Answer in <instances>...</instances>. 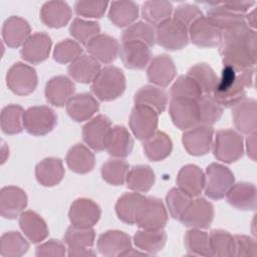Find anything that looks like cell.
<instances>
[{
  "mask_svg": "<svg viewBox=\"0 0 257 257\" xmlns=\"http://www.w3.org/2000/svg\"><path fill=\"white\" fill-rule=\"evenodd\" d=\"M256 30L243 24L222 31L219 52L224 66L240 71L256 64Z\"/></svg>",
  "mask_w": 257,
  "mask_h": 257,
  "instance_id": "cell-1",
  "label": "cell"
},
{
  "mask_svg": "<svg viewBox=\"0 0 257 257\" xmlns=\"http://www.w3.org/2000/svg\"><path fill=\"white\" fill-rule=\"evenodd\" d=\"M254 71V68L237 71L230 66H224L212 96L220 105L233 107L246 97V88L253 86Z\"/></svg>",
  "mask_w": 257,
  "mask_h": 257,
  "instance_id": "cell-2",
  "label": "cell"
},
{
  "mask_svg": "<svg viewBox=\"0 0 257 257\" xmlns=\"http://www.w3.org/2000/svg\"><path fill=\"white\" fill-rule=\"evenodd\" d=\"M126 80L123 71L113 65H108L99 70L90 88L93 94L102 101L114 100L124 92Z\"/></svg>",
  "mask_w": 257,
  "mask_h": 257,
  "instance_id": "cell-3",
  "label": "cell"
},
{
  "mask_svg": "<svg viewBox=\"0 0 257 257\" xmlns=\"http://www.w3.org/2000/svg\"><path fill=\"white\" fill-rule=\"evenodd\" d=\"M212 146L214 157L223 163L232 164L243 157V138L234 130L225 128L218 131Z\"/></svg>",
  "mask_w": 257,
  "mask_h": 257,
  "instance_id": "cell-4",
  "label": "cell"
},
{
  "mask_svg": "<svg viewBox=\"0 0 257 257\" xmlns=\"http://www.w3.org/2000/svg\"><path fill=\"white\" fill-rule=\"evenodd\" d=\"M235 184L234 174L222 164L212 163L205 172V195L213 200L223 199Z\"/></svg>",
  "mask_w": 257,
  "mask_h": 257,
  "instance_id": "cell-5",
  "label": "cell"
},
{
  "mask_svg": "<svg viewBox=\"0 0 257 257\" xmlns=\"http://www.w3.org/2000/svg\"><path fill=\"white\" fill-rule=\"evenodd\" d=\"M57 123L55 111L46 105L29 107L23 115L24 130L36 137H42L50 133Z\"/></svg>",
  "mask_w": 257,
  "mask_h": 257,
  "instance_id": "cell-6",
  "label": "cell"
},
{
  "mask_svg": "<svg viewBox=\"0 0 257 257\" xmlns=\"http://www.w3.org/2000/svg\"><path fill=\"white\" fill-rule=\"evenodd\" d=\"M38 77L35 69L23 62L14 63L7 71L6 84L17 95H28L37 87Z\"/></svg>",
  "mask_w": 257,
  "mask_h": 257,
  "instance_id": "cell-7",
  "label": "cell"
},
{
  "mask_svg": "<svg viewBox=\"0 0 257 257\" xmlns=\"http://www.w3.org/2000/svg\"><path fill=\"white\" fill-rule=\"evenodd\" d=\"M156 41L168 50H180L189 42L188 29L173 17L163 21L156 27Z\"/></svg>",
  "mask_w": 257,
  "mask_h": 257,
  "instance_id": "cell-8",
  "label": "cell"
},
{
  "mask_svg": "<svg viewBox=\"0 0 257 257\" xmlns=\"http://www.w3.org/2000/svg\"><path fill=\"white\" fill-rule=\"evenodd\" d=\"M168 212L163 201L157 197H146L136 224L141 229H163L168 223Z\"/></svg>",
  "mask_w": 257,
  "mask_h": 257,
  "instance_id": "cell-9",
  "label": "cell"
},
{
  "mask_svg": "<svg viewBox=\"0 0 257 257\" xmlns=\"http://www.w3.org/2000/svg\"><path fill=\"white\" fill-rule=\"evenodd\" d=\"M111 128L110 119L104 114H98L83 125L82 139L93 151L102 152L106 149Z\"/></svg>",
  "mask_w": 257,
  "mask_h": 257,
  "instance_id": "cell-10",
  "label": "cell"
},
{
  "mask_svg": "<svg viewBox=\"0 0 257 257\" xmlns=\"http://www.w3.org/2000/svg\"><path fill=\"white\" fill-rule=\"evenodd\" d=\"M214 206L205 198L196 197L184 211L179 221L186 227L206 229L214 219Z\"/></svg>",
  "mask_w": 257,
  "mask_h": 257,
  "instance_id": "cell-11",
  "label": "cell"
},
{
  "mask_svg": "<svg viewBox=\"0 0 257 257\" xmlns=\"http://www.w3.org/2000/svg\"><path fill=\"white\" fill-rule=\"evenodd\" d=\"M159 123V113L151 107L135 105L131 111L128 124L134 136L141 141H145L157 132Z\"/></svg>",
  "mask_w": 257,
  "mask_h": 257,
  "instance_id": "cell-12",
  "label": "cell"
},
{
  "mask_svg": "<svg viewBox=\"0 0 257 257\" xmlns=\"http://www.w3.org/2000/svg\"><path fill=\"white\" fill-rule=\"evenodd\" d=\"M189 39L202 48L219 46L222 40V30L207 16L197 19L188 29Z\"/></svg>",
  "mask_w": 257,
  "mask_h": 257,
  "instance_id": "cell-13",
  "label": "cell"
},
{
  "mask_svg": "<svg viewBox=\"0 0 257 257\" xmlns=\"http://www.w3.org/2000/svg\"><path fill=\"white\" fill-rule=\"evenodd\" d=\"M214 130L210 125L197 124L184 132L182 143L188 154L204 156L208 154L213 145Z\"/></svg>",
  "mask_w": 257,
  "mask_h": 257,
  "instance_id": "cell-14",
  "label": "cell"
},
{
  "mask_svg": "<svg viewBox=\"0 0 257 257\" xmlns=\"http://www.w3.org/2000/svg\"><path fill=\"white\" fill-rule=\"evenodd\" d=\"M169 113L173 123L182 131H187L199 124L196 99L171 98Z\"/></svg>",
  "mask_w": 257,
  "mask_h": 257,
  "instance_id": "cell-15",
  "label": "cell"
},
{
  "mask_svg": "<svg viewBox=\"0 0 257 257\" xmlns=\"http://www.w3.org/2000/svg\"><path fill=\"white\" fill-rule=\"evenodd\" d=\"M101 215L99 206L90 199L78 198L70 206L68 218L72 225L78 227L94 226Z\"/></svg>",
  "mask_w": 257,
  "mask_h": 257,
  "instance_id": "cell-16",
  "label": "cell"
},
{
  "mask_svg": "<svg viewBox=\"0 0 257 257\" xmlns=\"http://www.w3.org/2000/svg\"><path fill=\"white\" fill-rule=\"evenodd\" d=\"M233 123L238 133L245 135L256 134L257 131V101L245 97L236 105L232 111Z\"/></svg>",
  "mask_w": 257,
  "mask_h": 257,
  "instance_id": "cell-17",
  "label": "cell"
},
{
  "mask_svg": "<svg viewBox=\"0 0 257 257\" xmlns=\"http://www.w3.org/2000/svg\"><path fill=\"white\" fill-rule=\"evenodd\" d=\"M176 74V65L174 60L168 54H160L153 57L147 69V75L150 82L162 88L169 86Z\"/></svg>",
  "mask_w": 257,
  "mask_h": 257,
  "instance_id": "cell-18",
  "label": "cell"
},
{
  "mask_svg": "<svg viewBox=\"0 0 257 257\" xmlns=\"http://www.w3.org/2000/svg\"><path fill=\"white\" fill-rule=\"evenodd\" d=\"M52 46L50 36L45 32L31 34L22 45L21 57L32 64H37L48 58Z\"/></svg>",
  "mask_w": 257,
  "mask_h": 257,
  "instance_id": "cell-19",
  "label": "cell"
},
{
  "mask_svg": "<svg viewBox=\"0 0 257 257\" xmlns=\"http://www.w3.org/2000/svg\"><path fill=\"white\" fill-rule=\"evenodd\" d=\"M96 248L101 255L106 257L122 256L132 248V239L123 231L108 230L98 237Z\"/></svg>",
  "mask_w": 257,
  "mask_h": 257,
  "instance_id": "cell-20",
  "label": "cell"
},
{
  "mask_svg": "<svg viewBox=\"0 0 257 257\" xmlns=\"http://www.w3.org/2000/svg\"><path fill=\"white\" fill-rule=\"evenodd\" d=\"M118 55L126 68L144 69L152 59L150 47L140 41L121 42Z\"/></svg>",
  "mask_w": 257,
  "mask_h": 257,
  "instance_id": "cell-21",
  "label": "cell"
},
{
  "mask_svg": "<svg viewBox=\"0 0 257 257\" xmlns=\"http://www.w3.org/2000/svg\"><path fill=\"white\" fill-rule=\"evenodd\" d=\"M27 195L19 187L7 186L0 191V214L6 219L20 216L27 206Z\"/></svg>",
  "mask_w": 257,
  "mask_h": 257,
  "instance_id": "cell-22",
  "label": "cell"
},
{
  "mask_svg": "<svg viewBox=\"0 0 257 257\" xmlns=\"http://www.w3.org/2000/svg\"><path fill=\"white\" fill-rule=\"evenodd\" d=\"M85 46L91 57L99 63L104 64H109L114 61L119 52L118 41L108 34L99 33Z\"/></svg>",
  "mask_w": 257,
  "mask_h": 257,
  "instance_id": "cell-23",
  "label": "cell"
},
{
  "mask_svg": "<svg viewBox=\"0 0 257 257\" xmlns=\"http://www.w3.org/2000/svg\"><path fill=\"white\" fill-rule=\"evenodd\" d=\"M65 106L67 114L77 122L90 119L99 109L96 98L87 92L73 94Z\"/></svg>",
  "mask_w": 257,
  "mask_h": 257,
  "instance_id": "cell-24",
  "label": "cell"
},
{
  "mask_svg": "<svg viewBox=\"0 0 257 257\" xmlns=\"http://www.w3.org/2000/svg\"><path fill=\"white\" fill-rule=\"evenodd\" d=\"M176 183L180 190L192 198H196L204 191L205 174L196 165H186L179 171Z\"/></svg>",
  "mask_w": 257,
  "mask_h": 257,
  "instance_id": "cell-25",
  "label": "cell"
},
{
  "mask_svg": "<svg viewBox=\"0 0 257 257\" xmlns=\"http://www.w3.org/2000/svg\"><path fill=\"white\" fill-rule=\"evenodd\" d=\"M75 90L74 83L64 75H57L50 78L45 85L46 100L57 107L67 103Z\"/></svg>",
  "mask_w": 257,
  "mask_h": 257,
  "instance_id": "cell-26",
  "label": "cell"
},
{
  "mask_svg": "<svg viewBox=\"0 0 257 257\" xmlns=\"http://www.w3.org/2000/svg\"><path fill=\"white\" fill-rule=\"evenodd\" d=\"M257 190L254 184L239 182L232 186L226 195L229 205L242 211H254L256 209Z\"/></svg>",
  "mask_w": 257,
  "mask_h": 257,
  "instance_id": "cell-27",
  "label": "cell"
},
{
  "mask_svg": "<svg viewBox=\"0 0 257 257\" xmlns=\"http://www.w3.org/2000/svg\"><path fill=\"white\" fill-rule=\"evenodd\" d=\"M29 23L22 17L10 16L2 26V37L5 44L10 48H17L24 44L30 34Z\"/></svg>",
  "mask_w": 257,
  "mask_h": 257,
  "instance_id": "cell-28",
  "label": "cell"
},
{
  "mask_svg": "<svg viewBox=\"0 0 257 257\" xmlns=\"http://www.w3.org/2000/svg\"><path fill=\"white\" fill-rule=\"evenodd\" d=\"M40 19L51 28H61L71 19V8L64 1L45 2L40 9Z\"/></svg>",
  "mask_w": 257,
  "mask_h": 257,
  "instance_id": "cell-29",
  "label": "cell"
},
{
  "mask_svg": "<svg viewBox=\"0 0 257 257\" xmlns=\"http://www.w3.org/2000/svg\"><path fill=\"white\" fill-rule=\"evenodd\" d=\"M19 226L24 235L34 244L45 240L49 230L44 219L33 211H24L19 216Z\"/></svg>",
  "mask_w": 257,
  "mask_h": 257,
  "instance_id": "cell-30",
  "label": "cell"
},
{
  "mask_svg": "<svg viewBox=\"0 0 257 257\" xmlns=\"http://www.w3.org/2000/svg\"><path fill=\"white\" fill-rule=\"evenodd\" d=\"M63 163L58 158H45L35 167V177L37 182L44 187L58 185L64 177Z\"/></svg>",
  "mask_w": 257,
  "mask_h": 257,
  "instance_id": "cell-31",
  "label": "cell"
},
{
  "mask_svg": "<svg viewBox=\"0 0 257 257\" xmlns=\"http://www.w3.org/2000/svg\"><path fill=\"white\" fill-rule=\"evenodd\" d=\"M133 148L134 140L128 130L119 124L112 126L105 149L107 154L115 159H123L132 153Z\"/></svg>",
  "mask_w": 257,
  "mask_h": 257,
  "instance_id": "cell-32",
  "label": "cell"
},
{
  "mask_svg": "<svg viewBox=\"0 0 257 257\" xmlns=\"http://www.w3.org/2000/svg\"><path fill=\"white\" fill-rule=\"evenodd\" d=\"M135 105H144L153 108L159 114L165 111L168 104V93L159 86L147 84L135 94Z\"/></svg>",
  "mask_w": 257,
  "mask_h": 257,
  "instance_id": "cell-33",
  "label": "cell"
},
{
  "mask_svg": "<svg viewBox=\"0 0 257 257\" xmlns=\"http://www.w3.org/2000/svg\"><path fill=\"white\" fill-rule=\"evenodd\" d=\"M146 157L152 162H160L168 158L173 150L171 138L164 132L157 131L143 143Z\"/></svg>",
  "mask_w": 257,
  "mask_h": 257,
  "instance_id": "cell-34",
  "label": "cell"
},
{
  "mask_svg": "<svg viewBox=\"0 0 257 257\" xmlns=\"http://www.w3.org/2000/svg\"><path fill=\"white\" fill-rule=\"evenodd\" d=\"M65 161L72 172L80 175L91 172L95 164L93 153L82 144H76L71 147L66 154Z\"/></svg>",
  "mask_w": 257,
  "mask_h": 257,
  "instance_id": "cell-35",
  "label": "cell"
},
{
  "mask_svg": "<svg viewBox=\"0 0 257 257\" xmlns=\"http://www.w3.org/2000/svg\"><path fill=\"white\" fill-rule=\"evenodd\" d=\"M100 69L99 62L87 54H81L67 67L70 77L80 83L92 82Z\"/></svg>",
  "mask_w": 257,
  "mask_h": 257,
  "instance_id": "cell-36",
  "label": "cell"
},
{
  "mask_svg": "<svg viewBox=\"0 0 257 257\" xmlns=\"http://www.w3.org/2000/svg\"><path fill=\"white\" fill-rule=\"evenodd\" d=\"M145 199L146 197L138 192L121 195L115 204V213L118 219L128 225L136 224L137 216Z\"/></svg>",
  "mask_w": 257,
  "mask_h": 257,
  "instance_id": "cell-37",
  "label": "cell"
},
{
  "mask_svg": "<svg viewBox=\"0 0 257 257\" xmlns=\"http://www.w3.org/2000/svg\"><path fill=\"white\" fill-rule=\"evenodd\" d=\"M139 17V6L134 1H112L108 10V19L116 27H127Z\"/></svg>",
  "mask_w": 257,
  "mask_h": 257,
  "instance_id": "cell-38",
  "label": "cell"
},
{
  "mask_svg": "<svg viewBox=\"0 0 257 257\" xmlns=\"http://www.w3.org/2000/svg\"><path fill=\"white\" fill-rule=\"evenodd\" d=\"M209 5L207 17L222 31L246 24L243 14H238L227 9L222 3H209Z\"/></svg>",
  "mask_w": 257,
  "mask_h": 257,
  "instance_id": "cell-39",
  "label": "cell"
},
{
  "mask_svg": "<svg viewBox=\"0 0 257 257\" xmlns=\"http://www.w3.org/2000/svg\"><path fill=\"white\" fill-rule=\"evenodd\" d=\"M167 241V234L163 229H141L134 236L135 245L148 254L160 252Z\"/></svg>",
  "mask_w": 257,
  "mask_h": 257,
  "instance_id": "cell-40",
  "label": "cell"
},
{
  "mask_svg": "<svg viewBox=\"0 0 257 257\" xmlns=\"http://www.w3.org/2000/svg\"><path fill=\"white\" fill-rule=\"evenodd\" d=\"M156 175L148 165H138L130 169L126 176V187L138 193H147L154 186Z\"/></svg>",
  "mask_w": 257,
  "mask_h": 257,
  "instance_id": "cell-41",
  "label": "cell"
},
{
  "mask_svg": "<svg viewBox=\"0 0 257 257\" xmlns=\"http://www.w3.org/2000/svg\"><path fill=\"white\" fill-rule=\"evenodd\" d=\"M184 244L188 255L213 256L209 234L199 228H191L186 232Z\"/></svg>",
  "mask_w": 257,
  "mask_h": 257,
  "instance_id": "cell-42",
  "label": "cell"
},
{
  "mask_svg": "<svg viewBox=\"0 0 257 257\" xmlns=\"http://www.w3.org/2000/svg\"><path fill=\"white\" fill-rule=\"evenodd\" d=\"M199 124L212 126L223 114V106L220 105L212 94H202L197 99Z\"/></svg>",
  "mask_w": 257,
  "mask_h": 257,
  "instance_id": "cell-43",
  "label": "cell"
},
{
  "mask_svg": "<svg viewBox=\"0 0 257 257\" xmlns=\"http://www.w3.org/2000/svg\"><path fill=\"white\" fill-rule=\"evenodd\" d=\"M24 109L19 104H8L1 110L0 125L1 130L6 135L20 134L23 126Z\"/></svg>",
  "mask_w": 257,
  "mask_h": 257,
  "instance_id": "cell-44",
  "label": "cell"
},
{
  "mask_svg": "<svg viewBox=\"0 0 257 257\" xmlns=\"http://www.w3.org/2000/svg\"><path fill=\"white\" fill-rule=\"evenodd\" d=\"M95 233L91 227H78L71 224L64 234V243L67 249H88L94 244Z\"/></svg>",
  "mask_w": 257,
  "mask_h": 257,
  "instance_id": "cell-45",
  "label": "cell"
},
{
  "mask_svg": "<svg viewBox=\"0 0 257 257\" xmlns=\"http://www.w3.org/2000/svg\"><path fill=\"white\" fill-rule=\"evenodd\" d=\"M173 8V4L169 1L150 0L143 4L142 15L146 22L153 26H157L163 21L171 18Z\"/></svg>",
  "mask_w": 257,
  "mask_h": 257,
  "instance_id": "cell-46",
  "label": "cell"
},
{
  "mask_svg": "<svg viewBox=\"0 0 257 257\" xmlns=\"http://www.w3.org/2000/svg\"><path fill=\"white\" fill-rule=\"evenodd\" d=\"M187 75L196 81L203 94H212L219 78L214 69L204 62L193 65Z\"/></svg>",
  "mask_w": 257,
  "mask_h": 257,
  "instance_id": "cell-47",
  "label": "cell"
},
{
  "mask_svg": "<svg viewBox=\"0 0 257 257\" xmlns=\"http://www.w3.org/2000/svg\"><path fill=\"white\" fill-rule=\"evenodd\" d=\"M29 249L27 240L17 231L4 233L0 239V255L2 257H19Z\"/></svg>",
  "mask_w": 257,
  "mask_h": 257,
  "instance_id": "cell-48",
  "label": "cell"
},
{
  "mask_svg": "<svg viewBox=\"0 0 257 257\" xmlns=\"http://www.w3.org/2000/svg\"><path fill=\"white\" fill-rule=\"evenodd\" d=\"M140 41L149 47L156 43V29L146 21H138L127 26L121 34V42Z\"/></svg>",
  "mask_w": 257,
  "mask_h": 257,
  "instance_id": "cell-49",
  "label": "cell"
},
{
  "mask_svg": "<svg viewBox=\"0 0 257 257\" xmlns=\"http://www.w3.org/2000/svg\"><path fill=\"white\" fill-rule=\"evenodd\" d=\"M130 171L128 164L121 159L106 161L101 167V177L109 185L121 186L126 181Z\"/></svg>",
  "mask_w": 257,
  "mask_h": 257,
  "instance_id": "cell-50",
  "label": "cell"
},
{
  "mask_svg": "<svg viewBox=\"0 0 257 257\" xmlns=\"http://www.w3.org/2000/svg\"><path fill=\"white\" fill-rule=\"evenodd\" d=\"M210 244L213 256L231 257L235 252L234 236L228 231L222 229H214L209 234Z\"/></svg>",
  "mask_w": 257,
  "mask_h": 257,
  "instance_id": "cell-51",
  "label": "cell"
},
{
  "mask_svg": "<svg viewBox=\"0 0 257 257\" xmlns=\"http://www.w3.org/2000/svg\"><path fill=\"white\" fill-rule=\"evenodd\" d=\"M69 32L78 43L86 45L93 37L99 34L100 26L95 21L74 18L69 26Z\"/></svg>",
  "mask_w": 257,
  "mask_h": 257,
  "instance_id": "cell-52",
  "label": "cell"
},
{
  "mask_svg": "<svg viewBox=\"0 0 257 257\" xmlns=\"http://www.w3.org/2000/svg\"><path fill=\"white\" fill-rule=\"evenodd\" d=\"M203 93L196 81L189 75L179 76L170 89L171 98L197 99Z\"/></svg>",
  "mask_w": 257,
  "mask_h": 257,
  "instance_id": "cell-53",
  "label": "cell"
},
{
  "mask_svg": "<svg viewBox=\"0 0 257 257\" xmlns=\"http://www.w3.org/2000/svg\"><path fill=\"white\" fill-rule=\"evenodd\" d=\"M80 44L72 39H64L58 42L53 50V59L61 64L71 63L82 54Z\"/></svg>",
  "mask_w": 257,
  "mask_h": 257,
  "instance_id": "cell-54",
  "label": "cell"
},
{
  "mask_svg": "<svg viewBox=\"0 0 257 257\" xmlns=\"http://www.w3.org/2000/svg\"><path fill=\"white\" fill-rule=\"evenodd\" d=\"M192 197L180 190L178 187L171 189L166 196V204L169 209L170 215L179 220L184 211L187 209L192 201Z\"/></svg>",
  "mask_w": 257,
  "mask_h": 257,
  "instance_id": "cell-55",
  "label": "cell"
},
{
  "mask_svg": "<svg viewBox=\"0 0 257 257\" xmlns=\"http://www.w3.org/2000/svg\"><path fill=\"white\" fill-rule=\"evenodd\" d=\"M107 1H76L74 11L78 16L84 18H101L107 8Z\"/></svg>",
  "mask_w": 257,
  "mask_h": 257,
  "instance_id": "cell-56",
  "label": "cell"
},
{
  "mask_svg": "<svg viewBox=\"0 0 257 257\" xmlns=\"http://www.w3.org/2000/svg\"><path fill=\"white\" fill-rule=\"evenodd\" d=\"M204 16L201 9L194 4H182L179 5L174 11L173 18L185 26L187 29L200 17Z\"/></svg>",
  "mask_w": 257,
  "mask_h": 257,
  "instance_id": "cell-57",
  "label": "cell"
},
{
  "mask_svg": "<svg viewBox=\"0 0 257 257\" xmlns=\"http://www.w3.org/2000/svg\"><path fill=\"white\" fill-rule=\"evenodd\" d=\"M235 252L234 256L241 257H255L257 255L256 241L253 237L247 235L234 236Z\"/></svg>",
  "mask_w": 257,
  "mask_h": 257,
  "instance_id": "cell-58",
  "label": "cell"
},
{
  "mask_svg": "<svg viewBox=\"0 0 257 257\" xmlns=\"http://www.w3.org/2000/svg\"><path fill=\"white\" fill-rule=\"evenodd\" d=\"M65 243L60 242L59 240L50 239L36 248L35 255L38 257L43 256H65L66 255V247Z\"/></svg>",
  "mask_w": 257,
  "mask_h": 257,
  "instance_id": "cell-59",
  "label": "cell"
},
{
  "mask_svg": "<svg viewBox=\"0 0 257 257\" xmlns=\"http://www.w3.org/2000/svg\"><path fill=\"white\" fill-rule=\"evenodd\" d=\"M227 9L238 13L243 14L248 12V10L255 5V1H232V2H224L222 3Z\"/></svg>",
  "mask_w": 257,
  "mask_h": 257,
  "instance_id": "cell-60",
  "label": "cell"
},
{
  "mask_svg": "<svg viewBox=\"0 0 257 257\" xmlns=\"http://www.w3.org/2000/svg\"><path fill=\"white\" fill-rule=\"evenodd\" d=\"M246 151L248 157L252 161H256V134L248 135V138L246 140Z\"/></svg>",
  "mask_w": 257,
  "mask_h": 257,
  "instance_id": "cell-61",
  "label": "cell"
},
{
  "mask_svg": "<svg viewBox=\"0 0 257 257\" xmlns=\"http://www.w3.org/2000/svg\"><path fill=\"white\" fill-rule=\"evenodd\" d=\"M67 255L68 256H76V257H86V256H95L96 252H94L92 249H67Z\"/></svg>",
  "mask_w": 257,
  "mask_h": 257,
  "instance_id": "cell-62",
  "label": "cell"
},
{
  "mask_svg": "<svg viewBox=\"0 0 257 257\" xmlns=\"http://www.w3.org/2000/svg\"><path fill=\"white\" fill-rule=\"evenodd\" d=\"M244 17L247 26L253 30H256V9H252L249 11V13L244 15Z\"/></svg>",
  "mask_w": 257,
  "mask_h": 257,
  "instance_id": "cell-63",
  "label": "cell"
}]
</instances>
